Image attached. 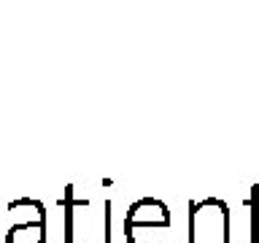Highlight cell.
I'll return each instance as SVG.
<instances>
[{"label":"cell","mask_w":259,"mask_h":243,"mask_svg":"<svg viewBox=\"0 0 259 243\" xmlns=\"http://www.w3.org/2000/svg\"><path fill=\"white\" fill-rule=\"evenodd\" d=\"M170 211L157 197H141L133 202L124 219V232L127 230H167L170 227Z\"/></svg>","instance_id":"3957f363"},{"label":"cell","mask_w":259,"mask_h":243,"mask_svg":"<svg viewBox=\"0 0 259 243\" xmlns=\"http://www.w3.org/2000/svg\"><path fill=\"white\" fill-rule=\"evenodd\" d=\"M189 243H230V208L219 197L189 206Z\"/></svg>","instance_id":"7a4b0ae2"},{"label":"cell","mask_w":259,"mask_h":243,"mask_svg":"<svg viewBox=\"0 0 259 243\" xmlns=\"http://www.w3.org/2000/svg\"><path fill=\"white\" fill-rule=\"evenodd\" d=\"M6 243H46V219L19 222L6 232Z\"/></svg>","instance_id":"277c9868"},{"label":"cell","mask_w":259,"mask_h":243,"mask_svg":"<svg viewBox=\"0 0 259 243\" xmlns=\"http://www.w3.org/2000/svg\"><path fill=\"white\" fill-rule=\"evenodd\" d=\"M65 243H92L95 235H100L103 243H111V206L105 202V211L95 216L92 202L78 200L73 192V184L65 186Z\"/></svg>","instance_id":"6da1fadb"}]
</instances>
